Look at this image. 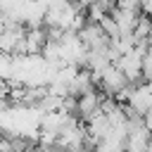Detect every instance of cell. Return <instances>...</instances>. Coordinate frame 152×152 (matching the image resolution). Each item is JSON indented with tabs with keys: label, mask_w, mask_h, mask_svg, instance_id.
I'll return each instance as SVG.
<instances>
[{
	"label": "cell",
	"mask_w": 152,
	"mask_h": 152,
	"mask_svg": "<svg viewBox=\"0 0 152 152\" xmlns=\"http://www.w3.org/2000/svg\"><path fill=\"white\" fill-rule=\"evenodd\" d=\"M128 86H131V83L124 78V74H121L114 64H109V66L97 76V90L104 93V95H112V97L119 95V93H121L124 88H128Z\"/></svg>",
	"instance_id": "6da1fadb"
},
{
	"label": "cell",
	"mask_w": 152,
	"mask_h": 152,
	"mask_svg": "<svg viewBox=\"0 0 152 152\" xmlns=\"http://www.w3.org/2000/svg\"><path fill=\"white\" fill-rule=\"evenodd\" d=\"M138 17H140V10H119V7L112 10V19L116 21L121 36H131L133 33V28L138 24Z\"/></svg>",
	"instance_id": "7a4b0ae2"
},
{
	"label": "cell",
	"mask_w": 152,
	"mask_h": 152,
	"mask_svg": "<svg viewBox=\"0 0 152 152\" xmlns=\"http://www.w3.org/2000/svg\"><path fill=\"white\" fill-rule=\"evenodd\" d=\"M48 43V31L40 26V28H26V36H24V55H40L43 48Z\"/></svg>",
	"instance_id": "3957f363"
},
{
	"label": "cell",
	"mask_w": 152,
	"mask_h": 152,
	"mask_svg": "<svg viewBox=\"0 0 152 152\" xmlns=\"http://www.w3.org/2000/svg\"><path fill=\"white\" fill-rule=\"evenodd\" d=\"M12 71H14V55L0 52V78L2 81H10L12 78Z\"/></svg>",
	"instance_id": "277c9868"
},
{
	"label": "cell",
	"mask_w": 152,
	"mask_h": 152,
	"mask_svg": "<svg viewBox=\"0 0 152 152\" xmlns=\"http://www.w3.org/2000/svg\"><path fill=\"white\" fill-rule=\"evenodd\" d=\"M100 28H102V33L109 38V40H114V38H119L121 33H119V26H116V21L112 19V14H107L102 21H100Z\"/></svg>",
	"instance_id": "5b68a950"
},
{
	"label": "cell",
	"mask_w": 152,
	"mask_h": 152,
	"mask_svg": "<svg viewBox=\"0 0 152 152\" xmlns=\"http://www.w3.org/2000/svg\"><path fill=\"white\" fill-rule=\"evenodd\" d=\"M109 2H114V5H116V0H109Z\"/></svg>",
	"instance_id": "8992f818"
}]
</instances>
